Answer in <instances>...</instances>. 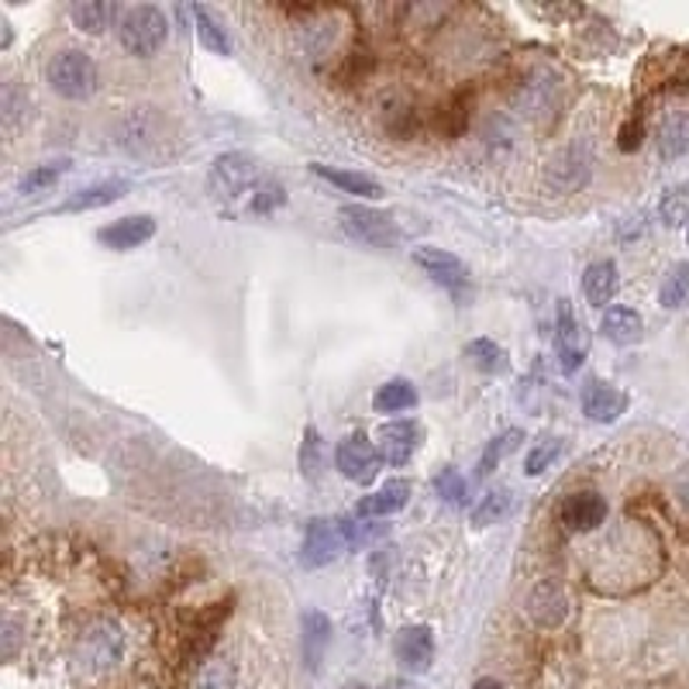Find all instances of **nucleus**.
I'll return each instance as SVG.
<instances>
[{"instance_id":"nucleus-20","label":"nucleus","mask_w":689,"mask_h":689,"mask_svg":"<svg viewBox=\"0 0 689 689\" xmlns=\"http://www.w3.org/2000/svg\"><path fill=\"white\" fill-rule=\"evenodd\" d=\"M600 332L613 345H634L644 335V321L634 307H607L600 314Z\"/></svg>"},{"instance_id":"nucleus-36","label":"nucleus","mask_w":689,"mask_h":689,"mask_svg":"<svg viewBox=\"0 0 689 689\" xmlns=\"http://www.w3.org/2000/svg\"><path fill=\"white\" fill-rule=\"evenodd\" d=\"M559 452H562V442L552 439V434H545V439L534 442V449L528 452V459H524V473H528V476H541V473H545V469H552V462L559 459Z\"/></svg>"},{"instance_id":"nucleus-6","label":"nucleus","mask_w":689,"mask_h":689,"mask_svg":"<svg viewBox=\"0 0 689 689\" xmlns=\"http://www.w3.org/2000/svg\"><path fill=\"white\" fill-rule=\"evenodd\" d=\"M121 651H125V638L121 628L111 621H97L83 631L80 638V662L87 672H107L121 662Z\"/></svg>"},{"instance_id":"nucleus-31","label":"nucleus","mask_w":689,"mask_h":689,"mask_svg":"<svg viewBox=\"0 0 689 689\" xmlns=\"http://www.w3.org/2000/svg\"><path fill=\"white\" fill-rule=\"evenodd\" d=\"M659 217L666 228H689V184L669 187L659 200Z\"/></svg>"},{"instance_id":"nucleus-8","label":"nucleus","mask_w":689,"mask_h":689,"mask_svg":"<svg viewBox=\"0 0 689 689\" xmlns=\"http://www.w3.org/2000/svg\"><path fill=\"white\" fill-rule=\"evenodd\" d=\"M166 125L152 107H131V115L121 121V145L131 156H156L163 149Z\"/></svg>"},{"instance_id":"nucleus-41","label":"nucleus","mask_w":689,"mask_h":689,"mask_svg":"<svg viewBox=\"0 0 689 689\" xmlns=\"http://www.w3.org/2000/svg\"><path fill=\"white\" fill-rule=\"evenodd\" d=\"M0 107H4V121H8V125H18V118L28 111V97H21L18 83H8V87H4V97H0Z\"/></svg>"},{"instance_id":"nucleus-28","label":"nucleus","mask_w":689,"mask_h":689,"mask_svg":"<svg viewBox=\"0 0 689 689\" xmlns=\"http://www.w3.org/2000/svg\"><path fill=\"white\" fill-rule=\"evenodd\" d=\"M659 156L662 159H679L689 152V115H669L662 125H659Z\"/></svg>"},{"instance_id":"nucleus-13","label":"nucleus","mask_w":689,"mask_h":689,"mask_svg":"<svg viewBox=\"0 0 689 689\" xmlns=\"http://www.w3.org/2000/svg\"><path fill=\"white\" fill-rule=\"evenodd\" d=\"M518 107H521V115H528V118H549V115H555V107H559V83H555V77L552 72H545V69H538V72H531V77L521 83V90H518Z\"/></svg>"},{"instance_id":"nucleus-1","label":"nucleus","mask_w":689,"mask_h":689,"mask_svg":"<svg viewBox=\"0 0 689 689\" xmlns=\"http://www.w3.org/2000/svg\"><path fill=\"white\" fill-rule=\"evenodd\" d=\"M46 83L66 100H87L100 83V72L87 52L62 49L46 62Z\"/></svg>"},{"instance_id":"nucleus-47","label":"nucleus","mask_w":689,"mask_h":689,"mask_svg":"<svg viewBox=\"0 0 689 689\" xmlns=\"http://www.w3.org/2000/svg\"><path fill=\"white\" fill-rule=\"evenodd\" d=\"M342 689H370V686H366V682H345Z\"/></svg>"},{"instance_id":"nucleus-33","label":"nucleus","mask_w":689,"mask_h":689,"mask_svg":"<svg viewBox=\"0 0 689 689\" xmlns=\"http://www.w3.org/2000/svg\"><path fill=\"white\" fill-rule=\"evenodd\" d=\"M235 686H238V672L228 659H207L194 679V689H235Z\"/></svg>"},{"instance_id":"nucleus-25","label":"nucleus","mask_w":689,"mask_h":689,"mask_svg":"<svg viewBox=\"0 0 689 689\" xmlns=\"http://www.w3.org/2000/svg\"><path fill=\"white\" fill-rule=\"evenodd\" d=\"M190 14H194V21H197V39H200V46H204L207 52H217V56H232V35H228V28H225L222 18H217V14H214L210 8H204V4H194Z\"/></svg>"},{"instance_id":"nucleus-29","label":"nucleus","mask_w":689,"mask_h":689,"mask_svg":"<svg viewBox=\"0 0 689 689\" xmlns=\"http://www.w3.org/2000/svg\"><path fill=\"white\" fill-rule=\"evenodd\" d=\"M465 358L473 362L483 373H506L511 370V358H506V348L496 345L493 338H473L465 345Z\"/></svg>"},{"instance_id":"nucleus-37","label":"nucleus","mask_w":689,"mask_h":689,"mask_svg":"<svg viewBox=\"0 0 689 689\" xmlns=\"http://www.w3.org/2000/svg\"><path fill=\"white\" fill-rule=\"evenodd\" d=\"M383 125L393 138H411L414 131V107L411 104H390L383 107Z\"/></svg>"},{"instance_id":"nucleus-9","label":"nucleus","mask_w":689,"mask_h":689,"mask_svg":"<svg viewBox=\"0 0 689 689\" xmlns=\"http://www.w3.org/2000/svg\"><path fill=\"white\" fill-rule=\"evenodd\" d=\"M411 259L424 269V276H431L434 283L445 286V289H455V294L469 283V266L455 256V252H449V248L417 245V248L411 252Z\"/></svg>"},{"instance_id":"nucleus-22","label":"nucleus","mask_w":689,"mask_h":689,"mask_svg":"<svg viewBox=\"0 0 689 689\" xmlns=\"http://www.w3.org/2000/svg\"><path fill=\"white\" fill-rule=\"evenodd\" d=\"M125 194H128V184H125V179H100V184H90V187H83V190L72 194L59 210H66V214H77V210H100V207H107V204L121 200Z\"/></svg>"},{"instance_id":"nucleus-45","label":"nucleus","mask_w":689,"mask_h":689,"mask_svg":"<svg viewBox=\"0 0 689 689\" xmlns=\"http://www.w3.org/2000/svg\"><path fill=\"white\" fill-rule=\"evenodd\" d=\"M383 689H421V686H417L414 679H390Z\"/></svg>"},{"instance_id":"nucleus-4","label":"nucleus","mask_w":689,"mask_h":689,"mask_svg":"<svg viewBox=\"0 0 689 689\" xmlns=\"http://www.w3.org/2000/svg\"><path fill=\"white\" fill-rule=\"evenodd\" d=\"M259 184H256V163L242 152H225L210 163V173H207V190L210 197L217 200H235L242 194H252Z\"/></svg>"},{"instance_id":"nucleus-24","label":"nucleus","mask_w":689,"mask_h":689,"mask_svg":"<svg viewBox=\"0 0 689 689\" xmlns=\"http://www.w3.org/2000/svg\"><path fill=\"white\" fill-rule=\"evenodd\" d=\"M528 613H531V621L538 628H559L565 621V597L559 587L552 583H541L531 600H528Z\"/></svg>"},{"instance_id":"nucleus-19","label":"nucleus","mask_w":689,"mask_h":689,"mask_svg":"<svg viewBox=\"0 0 689 689\" xmlns=\"http://www.w3.org/2000/svg\"><path fill=\"white\" fill-rule=\"evenodd\" d=\"M618 289H621L618 263L597 259V263L587 266V273H583V294H587V304H590V307H607L613 297H618Z\"/></svg>"},{"instance_id":"nucleus-48","label":"nucleus","mask_w":689,"mask_h":689,"mask_svg":"<svg viewBox=\"0 0 689 689\" xmlns=\"http://www.w3.org/2000/svg\"><path fill=\"white\" fill-rule=\"evenodd\" d=\"M686 238H689V228H686Z\"/></svg>"},{"instance_id":"nucleus-7","label":"nucleus","mask_w":689,"mask_h":689,"mask_svg":"<svg viewBox=\"0 0 689 689\" xmlns=\"http://www.w3.org/2000/svg\"><path fill=\"white\" fill-rule=\"evenodd\" d=\"M335 462L342 469V476L358 483V486H370L380 473V449L366 439L362 431L348 434V439L338 442V452H335Z\"/></svg>"},{"instance_id":"nucleus-34","label":"nucleus","mask_w":689,"mask_h":689,"mask_svg":"<svg viewBox=\"0 0 689 689\" xmlns=\"http://www.w3.org/2000/svg\"><path fill=\"white\" fill-rule=\"evenodd\" d=\"M689 301V263H676L666 279H662V289H659V304L676 311Z\"/></svg>"},{"instance_id":"nucleus-10","label":"nucleus","mask_w":689,"mask_h":689,"mask_svg":"<svg viewBox=\"0 0 689 689\" xmlns=\"http://www.w3.org/2000/svg\"><path fill=\"white\" fill-rule=\"evenodd\" d=\"M555 348H559V358H562V370L565 373H575L583 366V358L590 352V335L583 328V321H579L569 307V301L559 304V324H555Z\"/></svg>"},{"instance_id":"nucleus-18","label":"nucleus","mask_w":689,"mask_h":689,"mask_svg":"<svg viewBox=\"0 0 689 689\" xmlns=\"http://www.w3.org/2000/svg\"><path fill=\"white\" fill-rule=\"evenodd\" d=\"M411 500V483L407 480H390L386 486H380L376 493L362 496L358 506H355V518H393L396 511H404Z\"/></svg>"},{"instance_id":"nucleus-30","label":"nucleus","mask_w":689,"mask_h":689,"mask_svg":"<svg viewBox=\"0 0 689 689\" xmlns=\"http://www.w3.org/2000/svg\"><path fill=\"white\" fill-rule=\"evenodd\" d=\"M514 511V496L506 486L500 490H490L480 503H476V511H473V524L476 528H490V524H500L503 518H511Z\"/></svg>"},{"instance_id":"nucleus-2","label":"nucleus","mask_w":689,"mask_h":689,"mask_svg":"<svg viewBox=\"0 0 689 689\" xmlns=\"http://www.w3.org/2000/svg\"><path fill=\"white\" fill-rule=\"evenodd\" d=\"M118 39L131 56H156L169 39V18L156 4H138L118 21Z\"/></svg>"},{"instance_id":"nucleus-15","label":"nucleus","mask_w":689,"mask_h":689,"mask_svg":"<svg viewBox=\"0 0 689 689\" xmlns=\"http://www.w3.org/2000/svg\"><path fill=\"white\" fill-rule=\"evenodd\" d=\"M549 184L562 194H572L579 190L590 179V152L579 149V145H569V149H562L552 163H549Z\"/></svg>"},{"instance_id":"nucleus-21","label":"nucleus","mask_w":689,"mask_h":689,"mask_svg":"<svg viewBox=\"0 0 689 689\" xmlns=\"http://www.w3.org/2000/svg\"><path fill=\"white\" fill-rule=\"evenodd\" d=\"M314 176L321 179H328L332 187H338L342 194H352V197H362V200H380L383 197V187L376 184L373 176L366 173H352V169H332V166H324V163H314L311 166Z\"/></svg>"},{"instance_id":"nucleus-26","label":"nucleus","mask_w":689,"mask_h":689,"mask_svg":"<svg viewBox=\"0 0 689 689\" xmlns=\"http://www.w3.org/2000/svg\"><path fill=\"white\" fill-rule=\"evenodd\" d=\"M115 14H118V8L107 4V0H80V4L69 8L72 24H77L80 31H87V35L107 31V28H111V21H115Z\"/></svg>"},{"instance_id":"nucleus-12","label":"nucleus","mask_w":689,"mask_h":689,"mask_svg":"<svg viewBox=\"0 0 689 689\" xmlns=\"http://www.w3.org/2000/svg\"><path fill=\"white\" fill-rule=\"evenodd\" d=\"M628 411V393L603 380H587L583 386V414L593 424H613Z\"/></svg>"},{"instance_id":"nucleus-44","label":"nucleus","mask_w":689,"mask_h":689,"mask_svg":"<svg viewBox=\"0 0 689 689\" xmlns=\"http://www.w3.org/2000/svg\"><path fill=\"white\" fill-rule=\"evenodd\" d=\"M14 648H18V628L14 621H4V659H14Z\"/></svg>"},{"instance_id":"nucleus-46","label":"nucleus","mask_w":689,"mask_h":689,"mask_svg":"<svg viewBox=\"0 0 689 689\" xmlns=\"http://www.w3.org/2000/svg\"><path fill=\"white\" fill-rule=\"evenodd\" d=\"M473 689H503V682L486 676V679H476V682H473Z\"/></svg>"},{"instance_id":"nucleus-23","label":"nucleus","mask_w":689,"mask_h":689,"mask_svg":"<svg viewBox=\"0 0 689 689\" xmlns=\"http://www.w3.org/2000/svg\"><path fill=\"white\" fill-rule=\"evenodd\" d=\"M301 628H304V662L311 672H317L321 659H324V648L332 644V621L324 618L321 610H307L301 618Z\"/></svg>"},{"instance_id":"nucleus-42","label":"nucleus","mask_w":689,"mask_h":689,"mask_svg":"<svg viewBox=\"0 0 689 689\" xmlns=\"http://www.w3.org/2000/svg\"><path fill=\"white\" fill-rule=\"evenodd\" d=\"M641 138H644V125L631 118V121L621 128V138H618L621 152H634V149H641Z\"/></svg>"},{"instance_id":"nucleus-32","label":"nucleus","mask_w":689,"mask_h":689,"mask_svg":"<svg viewBox=\"0 0 689 689\" xmlns=\"http://www.w3.org/2000/svg\"><path fill=\"white\" fill-rule=\"evenodd\" d=\"M521 439H524V434L518 431V427H506V431H500L496 434V439L483 449V459H480V469H476V476H490L493 473V469L506 459V455H511L518 445H521Z\"/></svg>"},{"instance_id":"nucleus-5","label":"nucleus","mask_w":689,"mask_h":689,"mask_svg":"<svg viewBox=\"0 0 689 689\" xmlns=\"http://www.w3.org/2000/svg\"><path fill=\"white\" fill-rule=\"evenodd\" d=\"M338 222L342 228L362 242V245H370V248H390L396 242V225H393V217L383 214V210H373L366 204H345L338 210Z\"/></svg>"},{"instance_id":"nucleus-17","label":"nucleus","mask_w":689,"mask_h":689,"mask_svg":"<svg viewBox=\"0 0 689 689\" xmlns=\"http://www.w3.org/2000/svg\"><path fill=\"white\" fill-rule=\"evenodd\" d=\"M607 521V500L597 490L572 493L562 503V524L569 531H597Z\"/></svg>"},{"instance_id":"nucleus-16","label":"nucleus","mask_w":689,"mask_h":689,"mask_svg":"<svg viewBox=\"0 0 689 689\" xmlns=\"http://www.w3.org/2000/svg\"><path fill=\"white\" fill-rule=\"evenodd\" d=\"M156 235V222L149 214H131V217H121V222L115 225H107L97 232V242L107 245V248H115V252H128V248H138L145 245Z\"/></svg>"},{"instance_id":"nucleus-3","label":"nucleus","mask_w":689,"mask_h":689,"mask_svg":"<svg viewBox=\"0 0 689 689\" xmlns=\"http://www.w3.org/2000/svg\"><path fill=\"white\" fill-rule=\"evenodd\" d=\"M348 549H352V541H348V531H345L342 518H335V521L332 518H314L307 524V534H304L301 562L311 565V569H321V565L338 562Z\"/></svg>"},{"instance_id":"nucleus-40","label":"nucleus","mask_w":689,"mask_h":689,"mask_svg":"<svg viewBox=\"0 0 689 689\" xmlns=\"http://www.w3.org/2000/svg\"><path fill=\"white\" fill-rule=\"evenodd\" d=\"M301 469L314 480L317 469H321V439H317V427L304 431V449H301Z\"/></svg>"},{"instance_id":"nucleus-14","label":"nucleus","mask_w":689,"mask_h":689,"mask_svg":"<svg viewBox=\"0 0 689 689\" xmlns=\"http://www.w3.org/2000/svg\"><path fill=\"white\" fill-rule=\"evenodd\" d=\"M417 445H421V427L414 421L383 424L376 434V449H380V459L386 465H407L411 455L417 452Z\"/></svg>"},{"instance_id":"nucleus-39","label":"nucleus","mask_w":689,"mask_h":689,"mask_svg":"<svg viewBox=\"0 0 689 689\" xmlns=\"http://www.w3.org/2000/svg\"><path fill=\"white\" fill-rule=\"evenodd\" d=\"M434 490H439V496L452 506L465 503V480L455 473V469H442V473L434 476Z\"/></svg>"},{"instance_id":"nucleus-27","label":"nucleus","mask_w":689,"mask_h":689,"mask_svg":"<svg viewBox=\"0 0 689 689\" xmlns=\"http://www.w3.org/2000/svg\"><path fill=\"white\" fill-rule=\"evenodd\" d=\"M417 404V386L411 380H386L376 393H373V407L380 414H396V411H407Z\"/></svg>"},{"instance_id":"nucleus-11","label":"nucleus","mask_w":689,"mask_h":689,"mask_svg":"<svg viewBox=\"0 0 689 689\" xmlns=\"http://www.w3.org/2000/svg\"><path fill=\"white\" fill-rule=\"evenodd\" d=\"M393 656H396V662H401V669H407L414 676L427 672L431 662H434V634H431V628H424V624L404 628L401 634L393 638Z\"/></svg>"},{"instance_id":"nucleus-43","label":"nucleus","mask_w":689,"mask_h":689,"mask_svg":"<svg viewBox=\"0 0 689 689\" xmlns=\"http://www.w3.org/2000/svg\"><path fill=\"white\" fill-rule=\"evenodd\" d=\"M672 493H676V500H679L682 511H689V462L676 473V480H672Z\"/></svg>"},{"instance_id":"nucleus-35","label":"nucleus","mask_w":689,"mask_h":689,"mask_svg":"<svg viewBox=\"0 0 689 689\" xmlns=\"http://www.w3.org/2000/svg\"><path fill=\"white\" fill-rule=\"evenodd\" d=\"M66 169H69L66 159H59V163H46V166H35L31 173H24V176L18 179V194H42V190H49Z\"/></svg>"},{"instance_id":"nucleus-38","label":"nucleus","mask_w":689,"mask_h":689,"mask_svg":"<svg viewBox=\"0 0 689 689\" xmlns=\"http://www.w3.org/2000/svg\"><path fill=\"white\" fill-rule=\"evenodd\" d=\"M283 204H286V190L279 184H273V179H263V184L252 190V210L256 214H269Z\"/></svg>"}]
</instances>
